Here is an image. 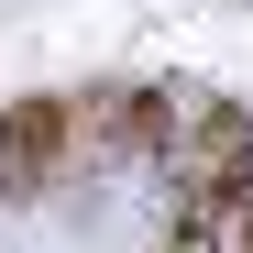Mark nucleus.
<instances>
[{
	"label": "nucleus",
	"mask_w": 253,
	"mask_h": 253,
	"mask_svg": "<svg viewBox=\"0 0 253 253\" xmlns=\"http://www.w3.org/2000/svg\"><path fill=\"white\" fill-rule=\"evenodd\" d=\"M176 154V88H88L77 99V165H154Z\"/></svg>",
	"instance_id": "1"
},
{
	"label": "nucleus",
	"mask_w": 253,
	"mask_h": 253,
	"mask_svg": "<svg viewBox=\"0 0 253 253\" xmlns=\"http://www.w3.org/2000/svg\"><path fill=\"white\" fill-rule=\"evenodd\" d=\"M66 165H77V99L33 88V99L0 110V198H44Z\"/></svg>",
	"instance_id": "2"
},
{
	"label": "nucleus",
	"mask_w": 253,
	"mask_h": 253,
	"mask_svg": "<svg viewBox=\"0 0 253 253\" xmlns=\"http://www.w3.org/2000/svg\"><path fill=\"white\" fill-rule=\"evenodd\" d=\"M165 165H176V198H231V187H253V110H242V99H198L187 143L165 154Z\"/></svg>",
	"instance_id": "3"
},
{
	"label": "nucleus",
	"mask_w": 253,
	"mask_h": 253,
	"mask_svg": "<svg viewBox=\"0 0 253 253\" xmlns=\"http://www.w3.org/2000/svg\"><path fill=\"white\" fill-rule=\"evenodd\" d=\"M154 253H253V187H231V198H176Z\"/></svg>",
	"instance_id": "4"
}]
</instances>
